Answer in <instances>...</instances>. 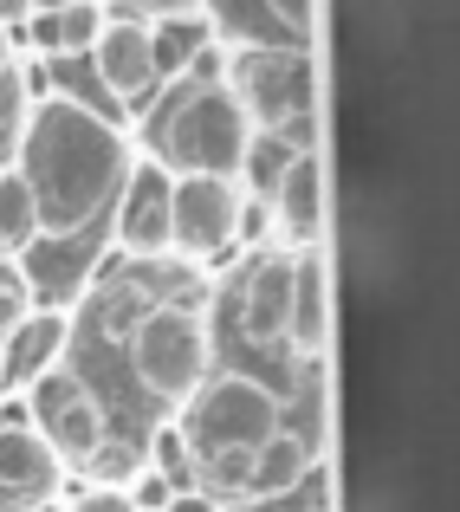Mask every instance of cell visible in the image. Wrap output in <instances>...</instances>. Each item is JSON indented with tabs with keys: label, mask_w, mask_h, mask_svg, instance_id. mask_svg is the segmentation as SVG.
Listing matches in <instances>:
<instances>
[{
	"label": "cell",
	"mask_w": 460,
	"mask_h": 512,
	"mask_svg": "<svg viewBox=\"0 0 460 512\" xmlns=\"http://www.w3.org/2000/svg\"><path fill=\"white\" fill-rule=\"evenodd\" d=\"M273 428H286V402L279 389H266L260 376L247 370H227V376H208V383L188 396V448L208 454V448H234V454H253Z\"/></svg>",
	"instance_id": "277c9868"
},
{
	"label": "cell",
	"mask_w": 460,
	"mask_h": 512,
	"mask_svg": "<svg viewBox=\"0 0 460 512\" xmlns=\"http://www.w3.org/2000/svg\"><path fill=\"white\" fill-rule=\"evenodd\" d=\"M130 7H143L150 20H169V13H201V0H130Z\"/></svg>",
	"instance_id": "d4e9b609"
},
{
	"label": "cell",
	"mask_w": 460,
	"mask_h": 512,
	"mask_svg": "<svg viewBox=\"0 0 460 512\" xmlns=\"http://www.w3.org/2000/svg\"><path fill=\"white\" fill-rule=\"evenodd\" d=\"M20 512H65L59 500H39V506H20Z\"/></svg>",
	"instance_id": "83f0119b"
},
{
	"label": "cell",
	"mask_w": 460,
	"mask_h": 512,
	"mask_svg": "<svg viewBox=\"0 0 460 512\" xmlns=\"http://www.w3.org/2000/svg\"><path fill=\"white\" fill-rule=\"evenodd\" d=\"M318 156H292V169L279 175V188H273V201H266V208H273V227L286 240H311V227H318Z\"/></svg>",
	"instance_id": "9a60e30c"
},
{
	"label": "cell",
	"mask_w": 460,
	"mask_h": 512,
	"mask_svg": "<svg viewBox=\"0 0 460 512\" xmlns=\"http://www.w3.org/2000/svg\"><path fill=\"white\" fill-rule=\"evenodd\" d=\"M247 137H253V124L227 85H182L175 78L169 98L150 117V150H156L150 163L162 175H227L234 182Z\"/></svg>",
	"instance_id": "7a4b0ae2"
},
{
	"label": "cell",
	"mask_w": 460,
	"mask_h": 512,
	"mask_svg": "<svg viewBox=\"0 0 460 512\" xmlns=\"http://www.w3.org/2000/svg\"><path fill=\"white\" fill-rule=\"evenodd\" d=\"M292 156L299 150H286V137H273V130H253L247 137V150H240V182H247V201H273V188H279V175L292 169Z\"/></svg>",
	"instance_id": "2e32d148"
},
{
	"label": "cell",
	"mask_w": 460,
	"mask_h": 512,
	"mask_svg": "<svg viewBox=\"0 0 460 512\" xmlns=\"http://www.w3.org/2000/svg\"><path fill=\"white\" fill-rule=\"evenodd\" d=\"M130 163H137V156H130V143H124L117 124H98V117H85L65 98H46V104L26 111L20 163L13 169L33 188L39 234H91L98 214L117 208Z\"/></svg>",
	"instance_id": "6da1fadb"
},
{
	"label": "cell",
	"mask_w": 460,
	"mask_h": 512,
	"mask_svg": "<svg viewBox=\"0 0 460 512\" xmlns=\"http://www.w3.org/2000/svg\"><path fill=\"white\" fill-rule=\"evenodd\" d=\"M33 312V292H26V279H0V338H7L20 318Z\"/></svg>",
	"instance_id": "7402d4cb"
},
{
	"label": "cell",
	"mask_w": 460,
	"mask_h": 512,
	"mask_svg": "<svg viewBox=\"0 0 460 512\" xmlns=\"http://www.w3.org/2000/svg\"><path fill=\"white\" fill-rule=\"evenodd\" d=\"M65 344H72V318L65 312H26L20 325L0 338V383L26 389L33 376H46L52 363L65 357Z\"/></svg>",
	"instance_id": "30bf717a"
},
{
	"label": "cell",
	"mask_w": 460,
	"mask_h": 512,
	"mask_svg": "<svg viewBox=\"0 0 460 512\" xmlns=\"http://www.w3.org/2000/svg\"><path fill=\"white\" fill-rule=\"evenodd\" d=\"M273 13H286V26L292 33H305V20H311V0H266Z\"/></svg>",
	"instance_id": "484cf974"
},
{
	"label": "cell",
	"mask_w": 460,
	"mask_h": 512,
	"mask_svg": "<svg viewBox=\"0 0 460 512\" xmlns=\"http://www.w3.org/2000/svg\"><path fill=\"white\" fill-rule=\"evenodd\" d=\"M20 85H26V98H33V104H46V98H52V78H46V59H20Z\"/></svg>",
	"instance_id": "cb8c5ba5"
},
{
	"label": "cell",
	"mask_w": 460,
	"mask_h": 512,
	"mask_svg": "<svg viewBox=\"0 0 460 512\" xmlns=\"http://www.w3.org/2000/svg\"><path fill=\"white\" fill-rule=\"evenodd\" d=\"M104 26H111V13H104L98 0H52V39H59V52H72V59H91Z\"/></svg>",
	"instance_id": "ac0fdd59"
},
{
	"label": "cell",
	"mask_w": 460,
	"mask_h": 512,
	"mask_svg": "<svg viewBox=\"0 0 460 512\" xmlns=\"http://www.w3.org/2000/svg\"><path fill=\"white\" fill-rule=\"evenodd\" d=\"M143 39H150L156 85H162V78L175 85V78L214 46V20H208V13H169V20H143Z\"/></svg>",
	"instance_id": "5bb4252c"
},
{
	"label": "cell",
	"mask_w": 460,
	"mask_h": 512,
	"mask_svg": "<svg viewBox=\"0 0 460 512\" xmlns=\"http://www.w3.org/2000/svg\"><path fill=\"white\" fill-rule=\"evenodd\" d=\"M91 72L111 91V104H143L156 91V65H150V39H143V20H111L104 39L91 46Z\"/></svg>",
	"instance_id": "ba28073f"
},
{
	"label": "cell",
	"mask_w": 460,
	"mask_h": 512,
	"mask_svg": "<svg viewBox=\"0 0 460 512\" xmlns=\"http://www.w3.org/2000/svg\"><path fill=\"white\" fill-rule=\"evenodd\" d=\"M65 512H130V500H124V487H85Z\"/></svg>",
	"instance_id": "603a6c76"
},
{
	"label": "cell",
	"mask_w": 460,
	"mask_h": 512,
	"mask_svg": "<svg viewBox=\"0 0 460 512\" xmlns=\"http://www.w3.org/2000/svg\"><path fill=\"white\" fill-rule=\"evenodd\" d=\"M130 370L156 402L182 409L208 383V325L195 305H150L130 325Z\"/></svg>",
	"instance_id": "3957f363"
},
{
	"label": "cell",
	"mask_w": 460,
	"mask_h": 512,
	"mask_svg": "<svg viewBox=\"0 0 460 512\" xmlns=\"http://www.w3.org/2000/svg\"><path fill=\"white\" fill-rule=\"evenodd\" d=\"M0 389H7V383H0Z\"/></svg>",
	"instance_id": "f1b7e54d"
},
{
	"label": "cell",
	"mask_w": 460,
	"mask_h": 512,
	"mask_svg": "<svg viewBox=\"0 0 460 512\" xmlns=\"http://www.w3.org/2000/svg\"><path fill=\"white\" fill-rule=\"evenodd\" d=\"M266 234H273V208H266V201H240V214H234V240L260 247Z\"/></svg>",
	"instance_id": "44dd1931"
},
{
	"label": "cell",
	"mask_w": 460,
	"mask_h": 512,
	"mask_svg": "<svg viewBox=\"0 0 460 512\" xmlns=\"http://www.w3.org/2000/svg\"><path fill=\"white\" fill-rule=\"evenodd\" d=\"M150 467L156 480H169V493H195V448H188L182 422H156L150 428Z\"/></svg>",
	"instance_id": "d6986e66"
},
{
	"label": "cell",
	"mask_w": 460,
	"mask_h": 512,
	"mask_svg": "<svg viewBox=\"0 0 460 512\" xmlns=\"http://www.w3.org/2000/svg\"><path fill=\"white\" fill-rule=\"evenodd\" d=\"M117 253L130 260H169V175L137 156L117 195Z\"/></svg>",
	"instance_id": "52a82bcc"
},
{
	"label": "cell",
	"mask_w": 460,
	"mask_h": 512,
	"mask_svg": "<svg viewBox=\"0 0 460 512\" xmlns=\"http://www.w3.org/2000/svg\"><path fill=\"white\" fill-rule=\"evenodd\" d=\"M227 91L247 111L253 130H286L292 117L311 111V78L299 52H273V46H247L227 72Z\"/></svg>",
	"instance_id": "5b68a950"
},
{
	"label": "cell",
	"mask_w": 460,
	"mask_h": 512,
	"mask_svg": "<svg viewBox=\"0 0 460 512\" xmlns=\"http://www.w3.org/2000/svg\"><path fill=\"white\" fill-rule=\"evenodd\" d=\"M7 59H13V46H7V26H0V78H7Z\"/></svg>",
	"instance_id": "4316f807"
},
{
	"label": "cell",
	"mask_w": 460,
	"mask_h": 512,
	"mask_svg": "<svg viewBox=\"0 0 460 512\" xmlns=\"http://www.w3.org/2000/svg\"><path fill=\"white\" fill-rule=\"evenodd\" d=\"M286 344H292V350L305 357V370L318 363V350L331 344V299H324V260H318V253H292Z\"/></svg>",
	"instance_id": "8fae6325"
},
{
	"label": "cell",
	"mask_w": 460,
	"mask_h": 512,
	"mask_svg": "<svg viewBox=\"0 0 460 512\" xmlns=\"http://www.w3.org/2000/svg\"><path fill=\"white\" fill-rule=\"evenodd\" d=\"M286 299H292V247H273L247 266L240 331H247L253 344H286Z\"/></svg>",
	"instance_id": "9c48e42d"
},
{
	"label": "cell",
	"mask_w": 460,
	"mask_h": 512,
	"mask_svg": "<svg viewBox=\"0 0 460 512\" xmlns=\"http://www.w3.org/2000/svg\"><path fill=\"white\" fill-rule=\"evenodd\" d=\"M305 474H311V435H299V428H273V435L253 448V461H247V493L253 500H286V493H299Z\"/></svg>",
	"instance_id": "4fadbf2b"
},
{
	"label": "cell",
	"mask_w": 460,
	"mask_h": 512,
	"mask_svg": "<svg viewBox=\"0 0 460 512\" xmlns=\"http://www.w3.org/2000/svg\"><path fill=\"white\" fill-rule=\"evenodd\" d=\"M0 247L7 253H26L39 247V208H33V188H26L20 169H0Z\"/></svg>",
	"instance_id": "e0dca14e"
},
{
	"label": "cell",
	"mask_w": 460,
	"mask_h": 512,
	"mask_svg": "<svg viewBox=\"0 0 460 512\" xmlns=\"http://www.w3.org/2000/svg\"><path fill=\"white\" fill-rule=\"evenodd\" d=\"M52 487H59V461L46 441L33 428H0V493L13 500V512L52 500Z\"/></svg>",
	"instance_id": "7c38bea8"
},
{
	"label": "cell",
	"mask_w": 460,
	"mask_h": 512,
	"mask_svg": "<svg viewBox=\"0 0 460 512\" xmlns=\"http://www.w3.org/2000/svg\"><path fill=\"white\" fill-rule=\"evenodd\" d=\"M137 448H130L124 435H104L98 448L85 454V474H91V487H130V474H137Z\"/></svg>",
	"instance_id": "ffe728a7"
},
{
	"label": "cell",
	"mask_w": 460,
	"mask_h": 512,
	"mask_svg": "<svg viewBox=\"0 0 460 512\" xmlns=\"http://www.w3.org/2000/svg\"><path fill=\"white\" fill-rule=\"evenodd\" d=\"M234 214L240 188L227 175H169V253L214 260L221 247H234Z\"/></svg>",
	"instance_id": "8992f818"
}]
</instances>
